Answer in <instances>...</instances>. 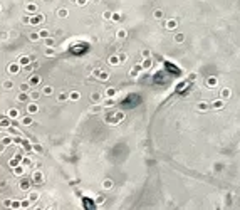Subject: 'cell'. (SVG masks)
I'll return each mask as SVG.
<instances>
[{
	"instance_id": "obj_10",
	"label": "cell",
	"mask_w": 240,
	"mask_h": 210,
	"mask_svg": "<svg viewBox=\"0 0 240 210\" xmlns=\"http://www.w3.org/2000/svg\"><path fill=\"white\" fill-rule=\"evenodd\" d=\"M7 116H9L10 119H20L19 108H9V109H7Z\"/></svg>"
},
{
	"instance_id": "obj_18",
	"label": "cell",
	"mask_w": 240,
	"mask_h": 210,
	"mask_svg": "<svg viewBox=\"0 0 240 210\" xmlns=\"http://www.w3.org/2000/svg\"><path fill=\"white\" fill-rule=\"evenodd\" d=\"M67 99H69V92H64V91H60L59 94H57V101H59V103H66Z\"/></svg>"
},
{
	"instance_id": "obj_49",
	"label": "cell",
	"mask_w": 240,
	"mask_h": 210,
	"mask_svg": "<svg viewBox=\"0 0 240 210\" xmlns=\"http://www.w3.org/2000/svg\"><path fill=\"white\" fill-rule=\"evenodd\" d=\"M0 12H2V5H0Z\"/></svg>"
},
{
	"instance_id": "obj_20",
	"label": "cell",
	"mask_w": 240,
	"mask_h": 210,
	"mask_svg": "<svg viewBox=\"0 0 240 210\" xmlns=\"http://www.w3.org/2000/svg\"><path fill=\"white\" fill-rule=\"evenodd\" d=\"M2 88H3V89H7V91H10V89L14 88V81L10 79V77H9V79H5V81L2 83Z\"/></svg>"
},
{
	"instance_id": "obj_39",
	"label": "cell",
	"mask_w": 240,
	"mask_h": 210,
	"mask_svg": "<svg viewBox=\"0 0 240 210\" xmlns=\"http://www.w3.org/2000/svg\"><path fill=\"white\" fill-rule=\"evenodd\" d=\"M113 118H114V121H116V123H118V121H121V119L124 118V113H116V115H114Z\"/></svg>"
},
{
	"instance_id": "obj_47",
	"label": "cell",
	"mask_w": 240,
	"mask_h": 210,
	"mask_svg": "<svg viewBox=\"0 0 240 210\" xmlns=\"http://www.w3.org/2000/svg\"><path fill=\"white\" fill-rule=\"evenodd\" d=\"M111 15H113L111 12H104V19H111Z\"/></svg>"
},
{
	"instance_id": "obj_35",
	"label": "cell",
	"mask_w": 240,
	"mask_h": 210,
	"mask_svg": "<svg viewBox=\"0 0 240 210\" xmlns=\"http://www.w3.org/2000/svg\"><path fill=\"white\" fill-rule=\"evenodd\" d=\"M39 35H41V39H47V37H51V34H49V30H47V29H41V30H39Z\"/></svg>"
},
{
	"instance_id": "obj_33",
	"label": "cell",
	"mask_w": 240,
	"mask_h": 210,
	"mask_svg": "<svg viewBox=\"0 0 240 210\" xmlns=\"http://www.w3.org/2000/svg\"><path fill=\"white\" fill-rule=\"evenodd\" d=\"M91 99H92V101H94V103H101V92H92V94H91Z\"/></svg>"
},
{
	"instance_id": "obj_11",
	"label": "cell",
	"mask_w": 240,
	"mask_h": 210,
	"mask_svg": "<svg viewBox=\"0 0 240 210\" xmlns=\"http://www.w3.org/2000/svg\"><path fill=\"white\" fill-rule=\"evenodd\" d=\"M27 198L32 202V204H35V202L41 198V193L39 192H35V190H29V193H27Z\"/></svg>"
},
{
	"instance_id": "obj_31",
	"label": "cell",
	"mask_w": 240,
	"mask_h": 210,
	"mask_svg": "<svg viewBox=\"0 0 240 210\" xmlns=\"http://www.w3.org/2000/svg\"><path fill=\"white\" fill-rule=\"evenodd\" d=\"M106 96H109V98H116L118 91L114 89V88H107V89H106Z\"/></svg>"
},
{
	"instance_id": "obj_32",
	"label": "cell",
	"mask_w": 240,
	"mask_h": 210,
	"mask_svg": "<svg viewBox=\"0 0 240 210\" xmlns=\"http://www.w3.org/2000/svg\"><path fill=\"white\" fill-rule=\"evenodd\" d=\"M32 89V86L29 84V81H25V83H20V91H25V92H29Z\"/></svg>"
},
{
	"instance_id": "obj_13",
	"label": "cell",
	"mask_w": 240,
	"mask_h": 210,
	"mask_svg": "<svg viewBox=\"0 0 240 210\" xmlns=\"http://www.w3.org/2000/svg\"><path fill=\"white\" fill-rule=\"evenodd\" d=\"M101 111H103V103L101 104H99V103H94V104L89 108V113H91V115H99Z\"/></svg>"
},
{
	"instance_id": "obj_23",
	"label": "cell",
	"mask_w": 240,
	"mask_h": 210,
	"mask_svg": "<svg viewBox=\"0 0 240 210\" xmlns=\"http://www.w3.org/2000/svg\"><path fill=\"white\" fill-rule=\"evenodd\" d=\"M22 165H25V166H34V161H32L30 156L24 155V156H22Z\"/></svg>"
},
{
	"instance_id": "obj_4",
	"label": "cell",
	"mask_w": 240,
	"mask_h": 210,
	"mask_svg": "<svg viewBox=\"0 0 240 210\" xmlns=\"http://www.w3.org/2000/svg\"><path fill=\"white\" fill-rule=\"evenodd\" d=\"M34 183L32 178H24V177H20V181H19V188L22 192H29L30 190V185Z\"/></svg>"
},
{
	"instance_id": "obj_51",
	"label": "cell",
	"mask_w": 240,
	"mask_h": 210,
	"mask_svg": "<svg viewBox=\"0 0 240 210\" xmlns=\"http://www.w3.org/2000/svg\"><path fill=\"white\" fill-rule=\"evenodd\" d=\"M47 2H51V0H47Z\"/></svg>"
},
{
	"instance_id": "obj_15",
	"label": "cell",
	"mask_w": 240,
	"mask_h": 210,
	"mask_svg": "<svg viewBox=\"0 0 240 210\" xmlns=\"http://www.w3.org/2000/svg\"><path fill=\"white\" fill-rule=\"evenodd\" d=\"M0 126H2V128H5V130H7L9 126H12V119H10L7 115H5V116H2V119H0Z\"/></svg>"
},
{
	"instance_id": "obj_44",
	"label": "cell",
	"mask_w": 240,
	"mask_h": 210,
	"mask_svg": "<svg viewBox=\"0 0 240 210\" xmlns=\"http://www.w3.org/2000/svg\"><path fill=\"white\" fill-rule=\"evenodd\" d=\"M111 19H113L114 22H118V20L121 19V15H119V14H113V15H111Z\"/></svg>"
},
{
	"instance_id": "obj_38",
	"label": "cell",
	"mask_w": 240,
	"mask_h": 210,
	"mask_svg": "<svg viewBox=\"0 0 240 210\" xmlns=\"http://www.w3.org/2000/svg\"><path fill=\"white\" fill-rule=\"evenodd\" d=\"M98 77H99L101 81H107V79H109V74H107L106 71H101V74H99Z\"/></svg>"
},
{
	"instance_id": "obj_28",
	"label": "cell",
	"mask_w": 240,
	"mask_h": 210,
	"mask_svg": "<svg viewBox=\"0 0 240 210\" xmlns=\"http://www.w3.org/2000/svg\"><path fill=\"white\" fill-rule=\"evenodd\" d=\"M113 104H114V98H109V96L103 101V106H104V108H111Z\"/></svg>"
},
{
	"instance_id": "obj_8",
	"label": "cell",
	"mask_w": 240,
	"mask_h": 210,
	"mask_svg": "<svg viewBox=\"0 0 240 210\" xmlns=\"http://www.w3.org/2000/svg\"><path fill=\"white\" fill-rule=\"evenodd\" d=\"M34 115H27L25 116H22V118H20V124H22V126H32V124H34Z\"/></svg>"
},
{
	"instance_id": "obj_27",
	"label": "cell",
	"mask_w": 240,
	"mask_h": 210,
	"mask_svg": "<svg viewBox=\"0 0 240 210\" xmlns=\"http://www.w3.org/2000/svg\"><path fill=\"white\" fill-rule=\"evenodd\" d=\"M44 56H45V57H54V56H56V49H54V47H47L44 51Z\"/></svg>"
},
{
	"instance_id": "obj_50",
	"label": "cell",
	"mask_w": 240,
	"mask_h": 210,
	"mask_svg": "<svg viewBox=\"0 0 240 210\" xmlns=\"http://www.w3.org/2000/svg\"><path fill=\"white\" fill-rule=\"evenodd\" d=\"M0 119H2V116H0Z\"/></svg>"
},
{
	"instance_id": "obj_43",
	"label": "cell",
	"mask_w": 240,
	"mask_h": 210,
	"mask_svg": "<svg viewBox=\"0 0 240 210\" xmlns=\"http://www.w3.org/2000/svg\"><path fill=\"white\" fill-rule=\"evenodd\" d=\"M118 37H121V39H123V37H126V30H123V29H121V30H118Z\"/></svg>"
},
{
	"instance_id": "obj_25",
	"label": "cell",
	"mask_w": 240,
	"mask_h": 210,
	"mask_svg": "<svg viewBox=\"0 0 240 210\" xmlns=\"http://www.w3.org/2000/svg\"><path fill=\"white\" fill-rule=\"evenodd\" d=\"M107 62H109L111 66H118V64L121 62V59H119V56H111V57H109V60H107Z\"/></svg>"
},
{
	"instance_id": "obj_45",
	"label": "cell",
	"mask_w": 240,
	"mask_h": 210,
	"mask_svg": "<svg viewBox=\"0 0 240 210\" xmlns=\"http://www.w3.org/2000/svg\"><path fill=\"white\" fill-rule=\"evenodd\" d=\"M3 205H5V207H10V205H12V200H10V198H7V200L3 202Z\"/></svg>"
},
{
	"instance_id": "obj_16",
	"label": "cell",
	"mask_w": 240,
	"mask_h": 210,
	"mask_svg": "<svg viewBox=\"0 0 240 210\" xmlns=\"http://www.w3.org/2000/svg\"><path fill=\"white\" fill-rule=\"evenodd\" d=\"M29 96H30L32 101H37V99L42 96V91H37V89H34V88H32V89L29 91Z\"/></svg>"
},
{
	"instance_id": "obj_34",
	"label": "cell",
	"mask_w": 240,
	"mask_h": 210,
	"mask_svg": "<svg viewBox=\"0 0 240 210\" xmlns=\"http://www.w3.org/2000/svg\"><path fill=\"white\" fill-rule=\"evenodd\" d=\"M10 208H22V200H12V205H10Z\"/></svg>"
},
{
	"instance_id": "obj_3",
	"label": "cell",
	"mask_w": 240,
	"mask_h": 210,
	"mask_svg": "<svg viewBox=\"0 0 240 210\" xmlns=\"http://www.w3.org/2000/svg\"><path fill=\"white\" fill-rule=\"evenodd\" d=\"M30 178H32V181H34L35 185H41L42 181H44V173H42L39 168H37V170L34 168V172H32V177H30Z\"/></svg>"
},
{
	"instance_id": "obj_19",
	"label": "cell",
	"mask_w": 240,
	"mask_h": 210,
	"mask_svg": "<svg viewBox=\"0 0 240 210\" xmlns=\"http://www.w3.org/2000/svg\"><path fill=\"white\" fill-rule=\"evenodd\" d=\"M32 145H34V143H30L29 140H25V138H24L20 146H22V150H25V151H32Z\"/></svg>"
},
{
	"instance_id": "obj_9",
	"label": "cell",
	"mask_w": 240,
	"mask_h": 210,
	"mask_svg": "<svg viewBox=\"0 0 240 210\" xmlns=\"http://www.w3.org/2000/svg\"><path fill=\"white\" fill-rule=\"evenodd\" d=\"M29 84H30L32 88H37L39 84H41V81H42V77L41 76H37V74H30V76H29Z\"/></svg>"
},
{
	"instance_id": "obj_14",
	"label": "cell",
	"mask_w": 240,
	"mask_h": 210,
	"mask_svg": "<svg viewBox=\"0 0 240 210\" xmlns=\"http://www.w3.org/2000/svg\"><path fill=\"white\" fill-rule=\"evenodd\" d=\"M30 62H32V56H20V57H19V64H20L22 67L29 66Z\"/></svg>"
},
{
	"instance_id": "obj_36",
	"label": "cell",
	"mask_w": 240,
	"mask_h": 210,
	"mask_svg": "<svg viewBox=\"0 0 240 210\" xmlns=\"http://www.w3.org/2000/svg\"><path fill=\"white\" fill-rule=\"evenodd\" d=\"M103 188H104V190H111V188H113V181H111V180H104V181H103Z\"/></svg>"
},
{
	"instance_id": "obj_40",
	"label": "cell",
	"mask_w": 240,
	"mask_h": 210,
	"mask_svg": "<svg viewBox=\"0 0 240 210\" xmlns=\"http://www.w3.org/2000/svg\"><path fill=\"white\" fill-rule=\"evenodd\" d=\"M22 140H24L22 136H15V138H14V143H15V145H22Z\"/></svg>"
},
{
	"instance_id": "obj_5",
	"label": "cell",
	"mask_w": 240,
	"mask_h": 210,
	"mask_svg": "<svg viewBox=\"0 0 240 210\" xmlns=\"http://www.w3.org/2000/svg\"><path fill=\"white\" fill-rule=\"evenodd\" d=\"M25 109H27V113L29 115H37L39 113V104H37V101H29V103H25Z\"/></svg>"
},
{
	"instance_id": "obj_29",
	"label": "cell",
	"mask_w": 240,
	"mask_h": 210,
	"mask_svg": "<svg viewBox=\"0 0 240 210\" xmlns=\"http://www.w3.org/2000/svg\"><path fill=\"white\" fill-rule=\"evenodd\" d=\"M44 44H45V47H56V41H54L52 37L44 39Z\"/></svg>"
},
{
	"instance_id": "obj_46",
	"label": "cell",
	"mask_w": 240,
	"mask_h": 210,
	"mask_svg": "<svg viewBox=\"0 0 240 210\" xmlns=\"http://www.w3.org/2000/svg\"><path fill=\"white\" fill-rule=\"evenodd\" d=\"M7 185H9V181H7V180H2V181H0V187H7Z\"/></svg>"
},
{
	"instance_id": "obj_26",
	"label": "cell",
	"mask_w": 240,
	"mask_h": 210,
	"mask_svg": "<svg viewBox=\"0 0 240 210\" xmlns=\"http://www.w3.org/2000/svg\"><path fill=\"white\" fill-rule=\"evenodd\" d=\"M29 41H32V42L41 41V35H39V32H30V34H29Z\"/></svg>"
},
{
	"instance_id": "obj_42",
	"label": "cell",
	"mask_w": 240,
	"mask_h": 210,
	"mask_svg": "<svg viewBox=\"0 0 240 210\" xmlns=\"http://www.w3.org/2000/svg\"><path fill=\"white\" fill-rule=\"evenodd\" d=\"M9 37L10 39H15L17 37V30H9Z\"/></svg>"
},
{
	"instance_id": "obj_22",
	"label": "cell",
	"mask_w": 240,
	"mask_h": 210,
	"mask_svg": "<svg viewBox=\"0 0 240 210\" xmlns=\"http://www.w3.org/2000/svg\"><path fill=\"white\" fill-rule=\"evenodd\" d=\"M69 99H71V101H79V99H81V92L79 91H71L69 92Z\"/></svg>"
},
{
	"instance_id": "obj_12",
	"label": "cell",
	"mask_w": 240,
	"mask_h": 210,
	"mask_svg": "<svg viewBox=\"0 0 240 210\" xmlns=\"http://www.w3.org/2000/svg\"><path fill=\"white\" fill-rule=\"evenodd\" d=\"M17 101H19V103H29V101H30V96H29V92L20 91L19 94H17Z\"/></svg>"
},
{
	"instance_id": "obj_30",
	"label": "cell",
	"mask_w": 240,
	"mask_h": 210,
	"mask_svg": "<svg viewBox=\"0 0 240 210\" xmlns=\"http://www.w3.org/2000/svg\"><path fill=\"white\" fill-rule=\"evenodd\" d=\"M12 143H14V138H12V136H5V138H2V145H3V146H10Z\"/></svg>"
},
{
	"instance_id": "obj_6",
	"label": "cell",
	"mask_w": 240,
	"mask_h": 210,
	"mask_svg": "<svg viewBox=\"0 0 240 210\" xmlns=\"http://www.w3.org/2000/svg\"><path fill=\"white\" fill-rule=\"evenodd\" d=\"M24 10H25L29 15H32V14H37L39 12V5L35 2H27L25 5H24Z\"/></svg>"
},
{
	"instance_id": "obj_37",
	"label": "cell",
	"mask_w": 240,
	"mask_h": 210,
	"mask_svg": "<svg viewBox=\"0 0 240 210\" xmlns=\"http://www.w3.org/2000/svg\"><path fill=\"white\" fill-rule=\"evenodd\" d=\"M32 207V202L29 198H22V208H30Z\"/></svg>"
},
{
	"instance_id": "obj_2",
	"label": "cell",
	"mask_w": 240,
	"mask_h": 210,
	"mask_svg": "<svg viewBox=\"0 0 240 210\" xmlns=\"http://www.w3.org/2000/svg\"><path fill=\"white\" fill-rule=\"evenodd\" d=\"M20 69H22V66L19 64V60H17V62H9V66H7V72H9L10 76H15V74H19Z\"/></svg>"
},
{
	"instance_id": "obj_21",
	"label": "cell",
	"mask_w": 240,
	"mask_h": 210,
	"mask_svg": "<svg viewBox=\"0 0 240 210\" xmlns=\"http://www.w3.org/2000/svg\"><path fill=\"white\" fill-rule=\"evenodd\" d=\"M32 151L37 153V155H41V153H44V146H42L41 143H34L32 145Z\"/></svg>"
},
{
	"instance_id": "obj_7",
	"label": "cell",
	"mask_w": 240,
	"mask_h": 210,
	"mask_svg": "<svg viewBox=\"0 0 240 210\" xmlns=\"http://www.w3.org/2000/svg\"><path fill=\"white\" fill-rule=\"evenodd\" d=\"M25 168H27V166L20 163V165H17V166H14V168H12V173H14L15 177H19V178H20V177L25 175Z\"/></svg>"
},
{
	"instance_id": "obj_24",
	"label": "cell",
	"mask_w": 240,
	"mask_h": 210,
	"mask_svg": "<svg viewBox=\"0 0 240 210\" xmlns=\"http://www.w3.org/2000/svg\"><path fill=\"white\" fill-rule=\"evenodd\" d=\"M42 94H44V96H52L54 94V88L52 86H44V88H42Z\"/></svg>"
},
{
	"instance_id": "obj_1",
	"label": "cell",
	"mask_w": 240,
	"mask_h": 210,
	"mask_svg": "<svg viewBox=\"0 0 240 210\" xmlns=\"http://www.w3.org/2000/svg\"><path fill=\"white\" fill-rule=\"evenodd\" d=\"M44 20H45V17L42 15V14H32V15H29V25H34V27H37V25H42L44 24Z\"/></svg>"
},
{
	"instance_id": "obj_41",
	"label": "cell",
	"mask_w": 240,
	"mask_h": 210,
	"mask_svg": "<svg viewBox=\"0 0 240 210\" xmlns=\"http://www.w3.org/2000/svg\"><path fill=\"white\" fill-rule=\"evenodd\" d=\"M86 3H87V0H76V5L77 7H84Z\"/></svg>"
},
{
	"instance_id": "obj_48",
	"label": "cell",
	"mask_w": 240,
	"mask_h": 210,
	"mask_svg": "<svg viewBox=\"0 0 240 210\" xmlns=\"http://www.w3.org/2000/svg\"><path fill=\"white\" fill-rule=\"evenodd\" d=\"M71 2H72V3H76V0H71Z\"/></svg>"
},
{
	"instance_id": "obj_17",
	"label": "cell",
	"mask_w": 240,
	"mask_h": 210,
	"mask_svg": "<svg viewBox=\"0 0 240 210\" xmlns=\"http://www.w3.org/2000/svg\"><path fill=\"white\" fill-rule=\"evenodd\" d=\"M56 14H57V17H59V19H66V17L69 15V10H67L66 7H59Z\"/></svg>"
}]
</instances>
